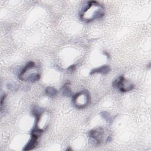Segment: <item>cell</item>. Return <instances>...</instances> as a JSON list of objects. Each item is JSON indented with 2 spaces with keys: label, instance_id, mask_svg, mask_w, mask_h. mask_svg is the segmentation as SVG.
<instances>
[{
  "label": "cell",
  "instance_id": "obj_5",
  "mask_svg": "<svg viewBox=\"0 0 151 151\" xmlns=\"http://www.w3.org/2000/svg\"><path fill=\"white\" fill-rule=\"evenodd\" d=\"M37 139L38 138L35 137V136H33L32 135V138L30 139V140L28 141V142L27 143V144L25 146L24 148H23L24 150H30L33 149L37 143Z\"/></svg>",
  "mask_w": 151,
  "mask_h": 151
},
{
  "label": "cell",
  "instance_id": "obj_8",
  "mask_svg": "<svg viewBox=\"0 0 151 151\" xmlns=\"http://www.w3.org/2000/svg\"><path fill=\"white\" fill-rule=\"evenodd\" d=\"M34 66H35V63H34V62H30L28 63L26 65V66L24 67V69L21 70V73L19 75V78L20 79V78H22V77L23 76H24V74H25V73L28 70H30L31 69L34 67Z\"/></svg>",
  "mask_w": 151,
  "mask_h": 151
},
{
  "label": "cell",
  "instance_id": "obj_12",
  "mask_svg": "<svg viewBox=\"0 0 151 151\" xmlns=\"http://www.w3.org/2000/svg\"><path fill=\"white\" fill-rule=\"evenodd\" d=\"M7 88L10 90H16L19 89V86L16 83H10L7 84Z\"/></svg>",
  "mask_w": 151,
  "mask_h": 151
},
{
  "label": "cell",
  "instance_id": "obj_9",
  "mask_svg": "<svg viewBox=\"0 0 151 151\" xmlns=\"http://www.w3.org/2000/svg\"><path fill=\"white\" fill-rule=\"evenodd\" d=\"M62 93L63 96L66 97H70L71 96V90L70 88L69 84H65L62 88Z\"/></svg>",
  "mask_w": 151,
  "mask_h": 151
},
{
  "label": "cell",
  "instance_id": "obj_4",
  "mask_svg": "<svg viewBox=\"0 0 151 151\" xmlns=\"http://www.w3.org/2000/svg\"><path fill=\"white\" fill-rule=\"evenodd\" d=\"M104 135V130L102 128H97L90 130L89 133L90 138H91L90 142L93 145H99L103 139Z\"/></svg>",
  "mask_w": 151,
  "mask_h": 151
},
{
  "label": "cell",
  "instance_id": "obj_3",
  "mask_svg": "<svg viewBox=\"0 0 151 151\" xmlns=\"http://www.w3.org/2000/svg\"><path fill=\"white\" fill-rule=\"evenodd\" d=\"M112 85L113 87L119 89L120 91L123 93L129 92L135 87V86L133 84L129 83L127 82L124 76H120L119 78L115 80L113 82Z\"/></svg>",
  "mask_w": 151,
  "mask_h": 151
},
{
  "label": "cell",
  "instance_id": "obj_15",
  "mask_svg": "<svg viewBox=\"0 0 151 151\" xmlns=\"http://www.w3.org/2000/svg\"><path fill=\"white\" fill-rule=\"evenodd\" d=\"M5 96H6V95H3V96L1 97V107L3 106V102H4V100H5Z\"/></svg>",
  "mask_w": 151,
  "mask_h": 151
},
{
  "label": "cell",
  "instance_id": "obj_14",
  "mask_svg": "<svg viewBox=\"0 0 151 151\" xmlns=\"http://www.w3.org/2000/svg\"><path fill=\"white\" fill-rule=\"evenodd\" d=\"M76 69V66L75 65H71L69 67V68L67 69V72L69 73H71L73 71H74Z\"/></svg>",
  "mask_w": 151,
  "mask_h": 151
},
{
  "label": "cell",
  "instance_id": "obj_7",
  "mask_svg": "<svg viewBox=\"0 0 151 151\" xmlns=\"http://www.w3.org/2000/svg\"><path fill=\"white\" fill-rule=\"evenodd\" d=\"M40 79V75L38 73H33L27 76L26 77H24L21 80L23 81H27L30 82H35L38 81Z\"/></svg>",
  "mask_w": 151,
  "mask_h": 151
},
{
  "label": "cell",
  "instance_id": "obj_16",
  "mask_svg": "<svg viewBox=\"0 0 151 151\" xmlns=\"http://www.w3.org/2000/svg\"><path fill=\"white\" fill-rule=\"evenodd\" d=\"M103 54H104L106 56H107V57H109V54H108V53H106V52H104Z\"/></svg>",
  "mask_w": 151,
  "mask_h": 151
},
{
  "label": "cell",
  "instance_id": "obj_10",
  "mask_svg": "<svg viewBox=\"0 0 151 151\" xmlns=\"http://www.w3.org/2000/svg\"><path fill=\"white\" fill-rule=\"evenodd\" d=\"M46 93L49 96L53 97L57 94V90L53 87H48L46 89Z\"/></svg>",
  "mask_w": 151,
  "mask_h": 151
},
{
  "label": "cell",
  "instance_id": "obj_2",
  "mask_svg": "<svg viewBox=\"0 0 151 151\" xmlns=\"http://www.w3.org/2000/svg\"><path fill=\"white\" fill-rule=\"evenodd\" d=\"M90 95L86 90L76 93L73 97V102L75 107L79 109H84L87 107V106L90 103Z\"/></svg>",
  "mask_w": 151,
  "mask_h": 151
},
{
  "label": "cell",
  "instance_id": "obj_1",
  "mask_svg": "<svg viewBox=\"0 0 151 151\" xmlns=\"http://www.w3.org/2000/svg\"><path fill=\"white\" fill-rule=\"evenodd\" d=\"M90 12V14L89 16L83 20L86 23L91 22L94 20L100 19L104 16V7L100 3L95 1L88 2L83 8L80 14Z\"/></svg>",
  "mask_w": 151,
  "mask_h": 151
},
{
  "label": "cell",
  "instance_id": "obj_6",
  "mask_svg": "<svg viewBox=\"0 0 151 151\" xmlns=\"http://www.w3.org/2000/svg\"><path fill=\"white\" fill-rule=\"evenodd\" d=\"M111 71V68L109 66H102L100 67L93 69L90 72V74L92 75L96 73H100L102 74H106Z\"/></svg>",
  "mask_w": 151,
  "mask_h": 151
},
{
  "label": "cell",
  "instance_id": "obj_11",
  "mask_svg": "<svg viewBox=\"0 0 151 151\" xmlns=\"http://www.w3.org/2000/svg\"><path fill=\"white\" fill-rule=\"evenodd\" d=\"M100 116H102V117L106 121L109 122L110 121V120L111 119V116L109 113L107 112H103L100 113Z\"/></svg>",
  "mask_w": 151,
  "mask_h": 151
},
{
  "label": "cell",
  "instance_id": "obj_13",
  "mask_svg": "<svg viewBox=\"0 0 151 151\" xmlns=\"http://www.w3.org/2000/svg\"><path fill=\"white\" fill-rule=\"evenodd\" d=\"M21 72V70H20V67L17 66L16 67H15L14 69V74H20Z\"/></svg>",
  "mask_w": 151,
  "mask_h": 151
}]
</instances>
